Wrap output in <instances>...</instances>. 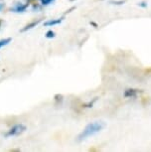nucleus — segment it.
<instances>
[{"mask_svg":"<svg viewBox=\"0 0 151 152\" xmlns=\"http://www.w3.org/2000/svg\"><path fill=\"white\" fill-rule=\"evenodd\" d=\"M104 127V122L96 121V122L90 123V124H88L85 126V129L80 133V135L78 136V140L79 141H82V140H85V138H88V137L95 135L96 133L99 132Z\"/></svg>","mask_w":151,"mask_h":152,"instance_id":"1","label":"nucleus"},{"mask_svg":"<svg viewBox=\"0 0 151 152\" xmlns=\"http://www.w3.org/2000/svg\"><path fill=\"white\" fill-rule=\"evenodd\" d=\"M25 130H26V126H25L24 124H16V125H14L12 128H10L6 133H5V136L9 137V136L19 135V134H21L22 132H24Z\"/></svg>","mask_w":151,"mask_h":152,"instance_id":"2","label":"nucleus"},{"mask_svg":"<svg viewBox=\"0 0 151 152\" xmlns=\"http://www.w3.org/2000/svg\"><path fill=\"white\" fill-rule=\"evenodd\" d=\"M138 93H140V91L134 90V88H127V90L124 91L123 96L127 97V99H130V97H136Z\"/></svg>","mask_w":151,"mask_h":152,"instance_id":"3","label":"nucleus"},{"mask_svg":"<svg viewBox=\"0 0 151 152\" xmlns=\"http://www.w3.org/2000/svg\"><path fill=\"white\" fill-rule=\"evenodd\" d=\"M28 6H29V3H27L26 4H21V3H19V4H17L15 7H13V8H11L10 11H13V12H16V13H20V12H24L25 10L27 9Z\"/></svg>","mask_w":151,"mask_h":152,"instance_id":"4","label":"nucleus"},{"mask_svg":"<svg viewBox=\"0 0 151 152\" xmlns=\"http://www.w3.org/2000/svg\"><path fill=\"white\" fill-rule=\"evenodd\" d=\"M42 21V19H38L37 20V21H33V22H31L30 24H28V25H26V26H25L24 28H22L21 30H20V32H26V31H28V30H31V29H33L34 27H36L37 25L39 24L40 22Z\"/></svg>","mask_w":151,"mask_h":152,"instance_id":"5","label":"nucleus"},{"mask_svg":"<svg viewBox=\"0 0 151 152\" xmlns=\"http://www.w3.org/2000/svg\"><path fill=\"white\" fill-rule=\"evenodd\" d=\"M63 21V18H58V19H53V20H49V21H46L44 23V26L49 27V26H55V25L61 24Z\"/></svg>","mask_w":151,"mask_h":152,"instance_id":"6","label":"nucleus"},{"mask_svg":"<svg viewBox=\"0 0 151 152\" xmlns=\"http://www.w3.org/2000/svg\"><path fill=\"white\" fill-rule=\"evenodd\" d=\"M98 100V97H95L93 100H90V102H87V104H82V107H85V108H90V107H93V104H95V102Z\"/></svg>","mask_w":151,"mask_h":152,"instance_id":"7","label":"nucleus"},{"mask_svg":"<svg viewBox=\"0 0 151 152\" xmlns=\"http://www.w3.org/2000/svg\"><path fill=\"white\" fill-rule=\"evenodd\" d=\"M10 42H11V38H6V39L0 40V49H1L2 47H4V46L8 45Z\"/></svg>","mask_w":151,"mask_h":152,"instance_id":"8","label":"nucleus"},{"mask_svg":"<svg viewBox=\"0 0 151 152\" xmlns=\"http://www.w3.org/2000/svg\"><path fill=\"white\" fill-rule=\"evenodd\" d=\"M46 38H48V39H52V38H54V37L56 36V34H55V32L54 31H52V30H50V31H48V32L46 33Z\"/></svg>","mask_w":151,"mask_h":152,"instance_id":"9","label":"nucleus"},{"mask_svg":"<svg viewBox=\"0 0 151 152\" xmlns=\"http://www.w3.org/2000/svg\"><path fill=\"white\" fill-rule=\"evenodd\" d=\"M109 3L112 5H122L125 3V1L124 0H119V1H110Z\"/></svg>","mask_w":151,"mask_h":152,"instance_id":"10","label":"nucleus"},{"mask_svg":"<svg viewBox=\"0 0 151 152\" xmlns=\"http://www.w3.org/2000/svg\"><path fill=\"white\" fill-rule=\"evenodd\" d=\"M63 99H64V96H63L62 94H56V96H55V99H56V102H63Z\"/></svg>","mask_w":151,"mask_h":152,"instance_id":"11","label":"nucleus"},{"mask_svg":"<svg viewBox=\"0 0 151 152\" xmlns=\"http://www.w3.org/2000/svg\"><path fill=\"white\" fill-rule=\"evenodd\" d=\"M53 2V0H41V3L42 5H44V6H47V5L51 4Z\"/></svg>","mask_w":151,"mask_h":152,"instance_id":"12","label":"nucleus"},{"mask_svg":"<svg viewBox=\"0 0 151 152\" xmlns=\"http://www.w3.org/2000/svg\"><path fill=\"white\" fill-rule=\"evenodd\" d=\"M138 6L145 8V7H147V3L146 2H140V3H138Z\"/></svg>","mask_w":151,"mask_h":152,"instance_id":"13","label":"nucleus"},{"mask_svg":"<svg viewBox=\"0 0 151 152\" xmlns=\"http://www.w3.org/2000/svg\"><path fill=\"white\" fill-rule=\"evenodd\" d=\"M33 9L34 10H40V9H41V6H39V5H37V4H34L33 5Z\"/></svg>","mask_w":151,"mask_h":152,"instance_id":"14","label":"nucleus"},{"mask_svg":"<svg viewBox=\"0 0 151 152\" xmlns=\"http://www.w3.org/2000/svg\"><path fill=\"white\" fill-rule=\"evenodd\" d=\"M74 9H76V7H75V6H74V7H72V8H71V9H69V10H67L66 14H68V13H71V12H72V11H73Z\"/></svg>","mask_w":151,"mask_h":152,"instance_id":"15","label":"nucleus"},{"mask_svg":"<svg viewBox=\"0 0 151 152\" xmlns=\"http://www.w3.org/2000/svg\"><path fill=\"white\" fill-rule=\"evenodd\" d=\"M90 25H93V26H95L96 28L98 27V24H96V23H95V22H93V21H90Z\"/></svg>","mask_w":151,"mask_h":152,"instance_id":"16","label":"nucleus"},{"mask_svg":"<svg viewBox=\"0 0 151 152\" xmlns=\"http://www.w3.org/2000/svg\"><path fill=\"white\" fill-rule=\"evenodd\" d=\"M34 1H36V0H27L28 3H30V2H34Z\"/></svg>","mask_w":151,"mask_h":152,"instance_id":"17","label":"nucleus"},{"mask_svg":"<svg viewBox=\"0 0 151 152\" xmlns=\"http://www.w3.org/2000/svg\"><path fill=\"white\" fill-rule=\"evenodd\" d=\"M1 25H2V20H0V27H1Z\"/></svg>","mask_w":151,"mask_h":152,"instance_id":"18","label":"nucleus"},{"mask_svg":"<svg viewBox=\"0 0 151 152\" xmlns=\"http://www.w3.org/2000/svg\"><path fill=\"white\" fill-rule=\"evenodd\" d=\"M0 9H1V6H0Z\"/></svg>","mask_w":151,"mask_h":152,"instance_id":"19","label":"nucleus"}]
</instances>
